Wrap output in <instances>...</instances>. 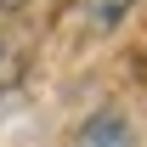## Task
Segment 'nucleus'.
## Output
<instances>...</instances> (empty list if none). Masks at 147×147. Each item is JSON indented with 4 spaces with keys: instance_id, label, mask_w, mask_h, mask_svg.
<instances>
[{
    "instance_id": "nucleus-1",
    "label": "nucleus",
    "mask_w": 147,
    "mask_h": 147,
    "mask_svg": "<svg viewBox=\"0 0 147 147\" xmlns=\"http://www.w3.org/2000/svg\"><path fill=\"white\" fill-rule=\"evenodd\" d=\"M130 6H136V0H79V23H85L91 34H113V28L130 17Z\"/></svg>"
},
{
    "instance_id": "nucleus-2",
    "label": "nucleus",
    "mask_w": 147,
    "mask_h": 147,
    "mask_svg": "<svg viewBox=\"0 0 147 147\" xmlns=\"http://www.w3.org/2000/svg\"><path fill=\"white\" fill-rule=\"evenodd\" d=\"M17 102H23V96H17V91H6V96H0V119H6V113L17 108Z\"/></svg>"
},
{
    "instance_id": "nucleus-3",
    "label": "nucleus",
    "mask_w": 147,
    "mask_h": 147,
    "mask_svg": "<svg viewBox=\"0 0 147 147\" xmlns=\"http://www.w3.org/2000/svg\"><path fill=\"white\" fill-rule=\"evenodd\" d=\"M23 6H28V0H0V11H23Z\"/></svg>"
}]
</instances>
